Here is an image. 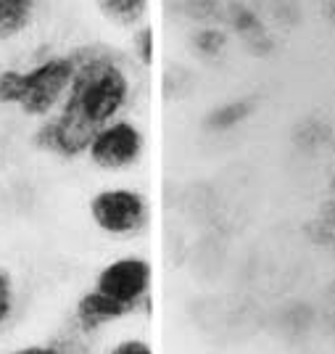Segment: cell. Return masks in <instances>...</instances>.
<instances>
[{"label": "cell", "instance_id": "cell-1", "mask_svg": "<svg viewBox=\"0 0 335 354\" xmlns=\"http://www.w3.org/2000/svg\"><path fill=\"white\" fill-rule=\"evenodd\" d=\"M72 53L77 69L56 111L95 133L103 124L124 117V109L132 101V74L124 59L103 45L74 48Z\"/></svg>", "mask_w": 335, "mask_h": 354}, {"label": "cell", "instance_id": "cell-2", "mask_svg": "<svg viewBox=\"0 0 335 354\" xmlns=\"http://www.w3.org/2000/svg\"><path fill=\"white\" fill-rule=\"evenodd\" d=\"M77 61L74 53H50L30 66L0 69V106L16 109L27 119L50 117L72 85Z\"/></svg>", "mask_w": 335, "mask_h": 354}, {"label": "cell", "instance_id": "cell-3", "mask_svg": "<svg viewBox=\"0 0 335 354\" xmlns=\"http://www.w3.org/2000/svg\"><path fill=\"white\" fill-rule=\"evenodd\" d=\"M88 214L108 238H135L148 230L151 198L132 185H111L90 196Z\"/></svg>", "mask_w": 335, "mask_h": 354}, {"label": "cell", "instance_id": "cell-4", "mask_svg": "<svg viewBox=\"0 0 335 354\" xmlns=\"http://www.w3.org/2000/svg\"><path fill=\"white\" fill-rule=\"evenodd\" d=\"M85 156L101 172H130L146 156V133L135 119L119 117L95 130Z\"/></svg>", "mask_w": 335, "mask_h": 354}, {"label": "cell", "instance_id": "cell-5", "mask_svg": "<svg viewBox=\"0 0 335 354\" xmlns=\"http://www.w3.org/2000/svg\"><path fill=\"white\" fill-rule=\"evenodd\" d=\"M95 288L137 312L140 307H146V301L151 299L153 265H151V259L140 257V254L117 257L101 267V272L95 275Z\"/></svg>", "mask_w": 335, "mask_h": 354}, {"label": "cell", "instance_id": "cell-6", "mask_svg": "<svg viewBox=\"0 0 335 354\" xmlns=\"http://www.w3.org/2000/svg\"><path fill=\"white\" fill-rule=\"evenodd\" d=\"M93 130L85 124L64 117L61 111H53L50 117L40 119L30 135V143L35 151H43L48 156H56L61 162H74L88 153L93 140Z\"/></svg>", "mask_w": 335, "mask_h": 354}, {"label": "cell", "instance_id": "cell-7", "mask_svg": "<svg viewBox=\"0 0 335 354\" xmlns=\"http://www.w3.org/2000/svg\"><path fill=\"white\" fill-rule=\"evenodd\" d=\"M132 312L135 310H130L127 304H122L117 299L106 296L103 291H98L93 286L74 304V325H77V330L82 336H95L103 328L119 323V320H127Z\"/></svg>", "mask_w": 335, "mask_h": 354}, {"label": "cell", "instance_id": "cell-8", "mask_svg": "<svg viewBox=\"0 0 335 354\" xmlns=\"http://www.w3.org/2000/svg\"><path fill=\"white\" fill-rule=\"evenodd\" d=\"M43 0H0V45L16 43L35 27Z\"/></svg>", "mask_w": 335, "mask_h": 354}, {"label": "cell", "instance_id": "cell-9", "mask_svg": "<svg viewBox=\"0 0 335 354\" xmlns=\"http://www.w3.org/2000/svg\"><path fill=\"white\" fill-rule=\"evenodd\" d=\"M103 19L119 27H135L143 24L151 0H93Z\"/></svg>", "mask_w": 335, "mask_h": 354}, {"label": "cell", "instance_id": "cell-10", "mask_svg": "<svg viewBox=\"0 0 335 354\" xmlns=\"http://www.w3.org/2000/svg\"><path fill=\"white\" fill-rule=\"evenodd\" d=\"M253 111H256V101L253 98H235V101L217 106L206 117V127L214 130V133H227V130H233L238 124H243Z\"/></svg>", "mask_w": 335, "mask_h": 354}, {"label": "cell", "instance_id": "cell-11", "mask_svg": "<svg viewBox=\"0 0 335 354\" xmlns=\"http://www.w3.org/2000/svg\"><path fill=\"white\" fill-rule=\"evenodd\" d=\"M14 312H16V283H14V275H11L6 267H0V328L11 323Z\"/></svg>", "mask_w": 335, "mask_h": 354}, {"label": "cell", "instance_id": "cell-12", "mask_svg": "<svg viewBox=\"0 0 335 354\" xmlns=\"http://www.w3.org/2000/svg\"><path fill=\"white\" fill-rule=\"evenodd\" d=\"M106 354H156L153 352V344L143 336H124V339L114 341Z\"/></svg>", "mask_w": 335, "mask_h": 354}, {"label": "cell", "instance_id": "cell-13", "mask_svg": "<svg viewBox=\"0 0 335 354\" xmlns=\"http://www.w3.org/2000/svg\"><path fill=\"white\" fill-rule=\"evenodd\" d=\"M135 53L140 64H153V27L151 24H140V30L135 35Z\"/></svg>", "mask_w": 335, "mask_h": 354}, {"label": "cell", "instance_id": "cell-14", "mask_svg": "<svg viewBox=\"0 0 335 354\" xmlns=\"http://www.w3.org/2000/svg\"><path fill=\"white\" fill-rule=\"evenodd\" d=\"M8 354H66V349L61 346L59 341H35V344L16 346Z\"/></svg>", "mask_w": 335, "mask_h": 354}, {"label": "cell", "instance_id": "cell-15", "mask_svg": "<svg viewBox=\"0 0 335 354\" xmlns=\"http://www.w3.org/2000/svg\"><path fill=\"white\" fill-rule=\"evenodd\" d=\"M233 27L246 35V32L259 30V19H256V14H251L248 8H238V16L233 19Z\"/></svg>", "mask_w": 335, "mask_h": 354}, {"label": "cell", "instance_id": "cell-16", "mask_svg": "<svg viewBox=\"0 0 335 354\" xmlns=\"http://www.w3.org/2000/svg\"><path fill=\"white\" fill-rule=\"evenodd\" d=\"M320 220H322V225H327V227L335 233V198H330V201H325V204H322Z\"/></svg>", "mask_w": 335, "mask_h": 354}, {"label": "cell", "instance_id": "cell-17", "mask_svg": "<svg viewBox=\"0 0 335 354\" xmlns=\"http://www.w3.org/2000/svg\"><path fill=\"white\" fill-rule=\"evenodd\" d=\"M330 188L335 191V175H333V180H330Z\"/></svg>", "mask_w": 335, "mask_h": 354}]
</instances>
